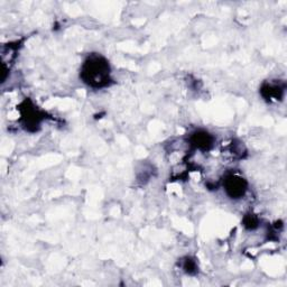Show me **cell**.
<instances>
[{
	"mask_svg": "<svg viewBox=\"0 0 287 287\" xmlns=\"http://www.w3.org/2000/svg\"><path fill=\"white\" fill-rule=\"evenodd\" d=\"M82 81L91 88H105L111 83L109 62L99 54H92L84 61L80 72Z\"/></svg>",
	"mask_w": 287,
	"mask_h": 287,
	"instance_id": "cell-1",
	"label": "cell"
},
{
	"mask_svg": "<svg viewBox=\"0 0 287 287\" xmlns=\"http://www.w3.org/2000/svg\"><path fill=\"white\" fill-rule=\"evenodd\" d=\"M257 223H258V220L256 216H253L252 214H249L246 216V218H244V225L248 228H250V229L255 228L257 227Z\"/></svg>",
	"mask_w": 287,
	"mask_h": 287,
	"instance_id": "cell-6",
	"label": "cell"
},
{
	"mask_svg": "<svg viewBox=\"0 0 287 287\" xmlns=\"http://www.w3.org/2000/svg\"><path fill=\"white\" fill-rule=\"evenodd\" d=\"M284 89L280 88L277 84H268V86H263L261 89V93L265 98H269V100H277L281 97Z\"/></svg>",
	"mask_w": 287,
	"mask_h": 287,
	"instance_id": "cell-4",
	"label": "cell"
},
{
	"mask_svg": "<svg viewBox=\"0 0 287 287\" xmlns=\"http://www.w3.org/2000/svg\"><path fill=\"white\" fill-rule=\"evenodd\" d=\"M223 190L230 199L239 200L246 195L248 191V183L238 174H228L223 181Z\"/></svg>",
	"mask_w": 287,
	"mask_h": 287,
	"instance_id": "cell-2",
	"label": "cell"
},
{
	"mask_svg": "<svg viewBox=\"0 0 287 287\" xmlns=\"http://www.w3.org/2000/svg\"><path fill=\"white\" fill-rule=\"evenodd\" d=\"M213 137L211 136L209 133L206 131H195L194 134L191 136L190 138V143L193 146L200 150H208L213 145Z\"/></svg>",
	"mask_w": 287,
	"mask_h": 287,
	"instance_id": "cell-3",
	"label": "cell"
},
{
	"mask_svg": "<svg viewBox=\"0 0 287 287\" xmlns=\"http://www.w3.org/2000/svg\"><path fill=\"white\" fill-rule=\"evenodd\" d=\"M183 270H184L186 274L193 275L197 271V266L194 259H191V258H185L184 263H183Z\"/></svg>",
	"mask_w": 287,
	"mask_h": 287,
	"instance_id": "cell-5",
	"label": "cell"
}]
</instances>
